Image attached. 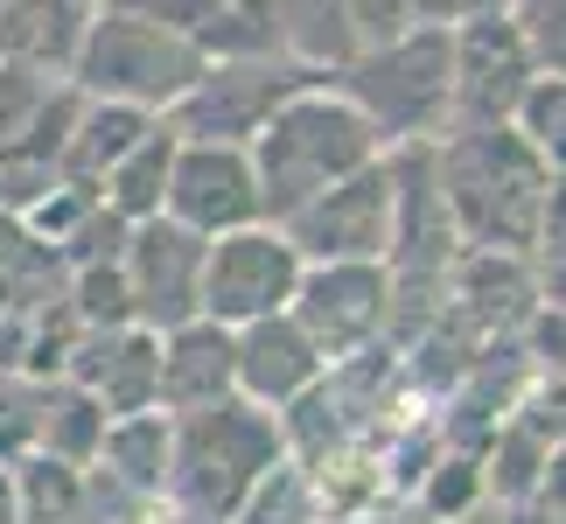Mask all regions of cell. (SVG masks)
Returning a JSON list of instances; mask_svg holds the SVG:
<instances>
[{
	"instance_id": "obj_1",
	"label": "cell",
	"mask_w": 566,
	"mask_h": 524,
	"mask_svg": "<svg viewBox=\"0 0 566 524\" xmlns=\"http://www.w3.org/2000/svg\"><path fill=\"white\" fill-rule=\"evenodd\" d=\"M427 155H433V189L448 203V224L462 238V252L532 259L538 196H546L553 168L511 126H448L441 140H427Z\"/></svg>"
},
{
	"instance_id": "obj_2",
	"label": "cell",
	"mask_w": 566,
	"mask_h": 524,
	"mask_svg": "<svg viewBox=\"0 0 566 524\" xmlns=\"http://www.w3.org/2000/svg\"><path fill=\"white\" fill-rule=\"evenodd\" d=\"M245 155H252V175H259V210H266V224H287L308 196H322L329 182H343V175L385 161L391 147L378 140V126L364 119L336 84H308V92H294L259 126Z\"/></svg>"
},
{
	"instance_id": "obj_3",
	"label": "cell",
	"mask_w": 566,
	"mask_h": 524,
	"mask_svg": "<svg viewBox=\"0 0 566 524\" xmlns=\"http://www.w3.org/2000/svg\"><path fill=\"white\" fill-rule=\"evenodd\" d=\"M280 462H287L280 412L252 406V399L189 412V420H176V448H168V511L182 524H231V511Z\"/></svg>"
},
{
	"instance_id": "obj_4",
	"label": "cell",
	"mask_w": 566,
	"mask_h": 524,
	"mask_svg": "<svg viewBox=\"0 0 566 524\" xmlns=\"http://www.w3.org/2000/svg\"><path fill=\"white\" fill-rule=\"evenodd\" d=\"M336 92L378 126L385 147H427L448 134V29L420 21V29L357 50L336 71Z\"/></svg>"
},
{
	"instance_id": "obj_5",
	"label": "cell",
	"mask_w": 566,
	"mask_h": 524,
	"mask_svg": "<svg viewBox=\"0 0 566 524\" xmlns=\"http://www.w3.org/2000/svg\"><path fill=\"white\" fill-rule=\"evenodd\" d=\"M203 77V50L189 35H168L161 21H140L126 8H98L84 21L71 84L84 98H113V105H140V113H168L189 84Z\"/></svg>"
},
{
	"instance_id": "obj_6",
	"label": "cell",
	"mask_w": 566,
	"mask_h": 524,
	"mask_svg": "<svg viewBox=\"0 0 566 524\" xmlns=\"http://www.w3.org/2000/svg\"><path fill=\"white\" fill-rule=\"evenodd\" d=\"M308 84H329L315 71H301L287 56H245V63H203V77L168 105V134L176 140H217V147H252V134L266 126L280 105Z\"/></svg>"
},
{
	"instance_id": "obj_7",
	"label": "cell",
	"mask_w": 566,
	"mask_h": 524,
	"mask_svg": "<svg viewBox=\"0 0 566 524\" xmlns=\"http://www.w3.org/2000/svg\"><path fill=\"white\" fill-rule=\"evenodd\" d=\"M301 252L287 245L280 224H245L210 238L203 252V322H224V329H245V322L287 315L294 287H301Z\"/></svg>"
},
{
	"instance_id": "obj_8",
	"label": "cell",
	"mask_w": 566,
	"mask_h": 524,
	"mask_svg": "<svg viewBox=\"0 0 566 524\" xmlns=\"http://www.w3.org/2000/svg\"><path fill=\"white\" fill-rule=\"evenodd\" d=\"M280 231L301 252V266H364V259L385 266V252H391V155L329 182L322 196H308Z\"/></svg>"
},
{
	"instance_id": "obj_9",
	"label": "cell",
	"mask_w": 566,
	"mask_h": 524,
	"mask_svg": "<svg viewBox=\"0 0 566 524\" xmlns=\"http://www.w3.org/2000/svg\"><path fill=\"white\" fill-rule=\"evenodd\" d=\"M532 77V50L511 14H475L448 29V126H511Z\"/></svg>"
},
{
	"instance_id": "obj_10",
	"label": "cell",
	"mask_w": 566,
	"mask_h": 524,
	"mask_svg": "<svg viewBox=\"0 0 566 524\" xmlns=\"http://www.w3.org/2000/svg\"><path fill=\"white\" fill-rule=\"evenodd\" d=\"M287 315L308 329V343L329 364L391 349V273L378 259H364V266H308Z\"/></svg>"
},
{
	"instance_id": "obj_11",
	"label": "cell",
	"mask_w": 566,
	"mask_h": 524,
	"mask_svg": "<svg viewBox=\"0 0 566 524\" xmlns=\"http://www.w3.org/2000/svg\"><path fill=\"white\" fill-rule=\"evenodd\" d=\"M203 252L210 238L182 231L176 217H140L119 245V273H126V301H134V329H182L203 315Z\"/></svg>"
},
{
	"instance_id": "obj_12",
	"label": "cell",
	"mask_w": 566,
	"mask_h": 524,
	"mask_svg": "<svg viewBox=\"0 0 566 524\" xmlns=\"http://www.w3.org/2000/svg\"><path fill=\"white\" fill-rule=\"evenodd\" d=\"M161 217H176V224L196 231V238H224V231L266 224L252 155L245 147H217V140H176L168 189H161Z\"/></svg>"
},
{
	"instance_id": "obj_13",
	"label": "cell",
	"mask_w": 566,
	"mask_h": 524,
	"mask_svg": "<svg viewBox=\"0 0 566 524\" xmlns=\"http://www.w3.org/2000/svg\"><path fill=\"white\" fill-rule=\"evenodd\" d=\"M231 349H238V399H252L266 412L301 406L329 378V357L308 343V329H301L294 315H266V322L231 329Z\"/></svg>"
},
{
	"instance_id": "obj_14",
	"label": "cell",
	"mask_w": 566,
	"mask_h": 524,
	"mask_svg": "<svg viewBox=\"0 0 566 524\" xmlns=\"http://www.w3.org/2000/svg\"><path fill=\"white\" fill-rule=\"evenodd\" d=\"M238 399V349L224 322H182V329L161 336V357H155V406L168 420H189V412H210Z\"/></svg>"
},
{
	"instance_id": "obj_15",
	"label": "cell",
	"mask_w": 566,
	"mask_h": 524,
	"mask_svg": "<svg viewBox=\"0 0 566 524\" xmlns=\"http://www.w3.org/2000/svg\"><path fill=\"white\" fill-rule=\"evenodd\" d=\"M147 134H155V113H140V105H113V98H84V92H77V119H71V134H63L56 175H63V182H77V189H98Z\"/></svg>"
},
{
	"instance_id": "obj_16",
	"label": "cell",
	"mask_w": 566,
	"mask_h": 524,
	"mask_svg": "<svg viewBox=\"0 0 566 524\" xmlns=\"http://www.w3.org/2000/svg\"><path fill=\"white\" fill-rule=\"evenodd\" d=\"M92 8L77 0H0V63H35L50 77H71Z\"/></svg>"
},
{
	"instance_id": "obj_17",
	"label": "cell",
	"mask_w": 566,
	"mask_h": 524,
	"mask_svg": "<svg viewBox=\"0 0 566 524\" xmlns=\"http://www.w3.org/2000/svg\"><path fill=\"white\" fill-rule=\"evenodd\" d=\"M168 448H176V420H168V412H126V420H105V441H98L92 469H105L113 483L168 504Z\"/></svg>"
},
{
	"instance_id": "obj_18",
	"label": "cell",
	"mask_w": 566,
	"mask_h": 524,
	"mask_svg": "<svg viewBox=\"0 0 566 524\" xmlns=\"http://www.w3.org/2000/svg\"><path fill=\"white\" fill-rule=\"evenodd\" d=\"M266 8H273V42H280V56L336 84V71L357 56V35H350V21H343L336 0H266Z\"/></svg>"
},
{
	"instance_id": "obj_19",
	"label": "cell",
	"mask_w": 566,
	"mask_h": 524,
	"mask_svg": "<svg viewBox=\"0 0 566 524\" xmlns=\"http://www.w3.org/2000/svg\"><path fill=\"white\" fill-rule=\"evenodd\" d=\"M98 441H105V406L84 385H71V378H42L35 454H56V462H71V469H92L98 462Z\"/></svg>"
},
{
	"instance_id": "obj_20",
	"label": "cell",
	"mask_w": 566,
	"mask_h": 524,
	"mask_svg": "<svg viewBox=\"0 0 566 524\" xmlns=\"http://www.w3.org/2000/svg\"><path fill=\"white\" fill-rule=\"evenodd\" d=\"M168 161H176V134H168V119H155V134H147L134 155H126V161L98 182V203L113 210V217H126V224H140V217H161Z\"/></svg>"
},
{
	"instance_id": "obj_21",
	"label": "cell",
	"mask_w": 566,
	"mask_h": 524,
	"mask_svg": "<svg viewBox=\"0 0 566 524\" xmlns=\"http://www.w3.org/2000/svg\"><path fill=\"white\" fill-rule=\"evenodd\" d=\"M14 504H21V524H84V469L56 462V454H21Z\"/></svg>"
},
{
	"instance_id": "obj_22",
	"label": "cell",
	"mask_w": 566,
	"mask_h": 524,
	"mask_svg": "<svg viewBox=\"0 0 566 524\" xmlns=\"http://www.w3.org/2000/svg\"><path fill=\"white\" fill-rule=\"evenodd\" d=\"M511 134L546 168H566V77H532V92L511 113Z\"/></svg>"
},
{
	"instance_id": "obj_23",
	"label": "cell",
	"mask_w": 566,
	"mask_h": 524,
	"mask_svg": "<svg viewBox=\"0 0 566 524\" xmlns=\"http://www.w3.org/2000/svg\"><path fill=\"white\" fill-rule=\"evenodd\" d=\"M231 524H322V504H315V490H308V475H301L294 454L231 511Z\"/></svg>"
},
{
	"instance_id": "obj_24",
	"label": "cell",
	"mask_w": 566,
	"mask_h": 524,
	"mask_svg": "<svg viewBox=\"0 0 566 524\" xmlns=\"http://www.w3.org/2000/svg\"><path fill=\"white\" fill-rule=\"evenodd\" d=\"M35 433H42V378L0 370V469H14L21 454H35Z\"/></svg>"
},
{
	"instance_id": "obj_25",
	"label": "cell",
	"mask_w": 566,
	"mask_h": 524,
	"mask_svg": "<svg viewBox=\"0 0 566 524\" xmlns=\"http://www.w3.org/2000/svg\"><path fill=\"white\" fill-rule=\"evenodd\" d=\"M504 14L517 21V35H525L532 71L538 77H566V0H511Z\"/></svg>"
},
{
	"instance_id": "obj_26",
	"label": "cell",
	"mask_w": 566,
	"mask_h": 524,
	"mask_svg": "<svg viewBox=\"0 0 566 524\" xmlns=\"http://www.w3.org/2000/svg\"><path fill=\"white\" fill-rule=\"evenodd\" d=\"M56 84H71V77H50V71H35V63H0V147L29 134Z\"/></svg>"
},
{
	"instance_id": "obj_27",
	"label": "cell",
	"mask_w": 566,
	"mask_h": 524,
	"mask_svg": "<svg viewBox=\"0 0 566 524\" xmlns=\"http://www.w3.org/2000/svg\"><path fill=\"white\" fill-rule=\"evenodd\" d=\"M336 8H343V21H350L357 50H378V42L406 35V29H420V14H412V0H336Z\"/></svg>"
},
{
	"instance_id": "obj_28",
	"label": "cell",
	"mask_w": 566,
	"mask_h": 524,
	"mask_svg": "<svg viewBox=\"0 0 566 524\" xmlns=\"http://www.w3.org/2000/svg\"><path fill=\"white\" fill-rule=\"evenodd\" d=\"M517 357H532V370H566V308H538L517 329Z\"/></svg>"
},
{
	"instance_id": "obj_29",
	"label": "cell",
	"mask_w": 566,
	"mask_h": 524,
	"mask_svg": "<svg viewBox=\"0 0 566 524\" xmlns=\"http://www.w3.org/2000/svg\"><path fill=\"white\" fill-rule=\"evenodd\" d=\"M532 266H566V168H553V182H546V196H538Z\"/></svg>"
},
{
	"instance_id": "obj_30",
	"label": "cell",
	"mask_w": 566,
	"mask_h": 524,
	"mask_svg": "<svg viewBox=\"0 0 566 524\" xmlns=\"http://www.w3.org/2000/svg\"><path fill=\"white\" fill-rule=\"evenodd\" d=\"M113 8H126V14H140V21H161L168 35H203L210 29V14H217V0H113Z\"/></svg>"
},
{
	"instance_id": "obj_31",
	"label": "cell",
	"mask_w": 566,
	"mask_h": 524,
	"mask_svg": "<svg viewBox=\"0 0 566 524\" xmlns=\"http://www.w3.org/2000/svg\"><path fill=\"white\" fill-rule=\"evenodd\" d=\"M511 0H412V14L420 21H441V29H454V21H475V14H504Z\"/></svg>"
},
{
	"instance_id": "obj_32",
	"label": "cell",
	"mask_w": 566,
	"mask_h": 524,
	"mask_svg": "<svg viewBox=\"0 0 566 524\" xmlns=\"http://www.w3.org/2000/svg\"><path fill=\"white\" fill-rule=\"evenodd\" d=\"M538 511H546L553 524H566V448L546 454V475H538V496H532Z\"/></svg>"
},
{
	"instance_id": "obj_33",
	"label": "cell",
	"mask_w": 566,
	"mask_h": 524,
	"mask_svg": "<svg viewBox=\"0 0 566 524\" xmlns=\"http://www.w3.org/2000/svg\"><path fill=\"white\" fill-rule=\"evenodd\" d=\"M538 273V301L546 308H566V266H532Z\"/></svg>"
},
{
	"instance_id": "obj_34",
	"label": "cell",
	"mask_w": 566,
	"mask_h": 524,
	"mask_svg": "<svg viewBox=\"0 0 566 524\" xmlns=\"http://www.w3.org/2000/svg\"><path fill=\"white\" fill-rule=\"evenodd\" d=\"M0 524H21V504H14V469H0Z\"/></svg>"
},
{
	"instance_id": "obj_35",
	"label": "cell",
	"mask_w": 566,
	"mask_h": 524,
	"mask_svg": "<svg viewBox=\"0 0 566 524\" xmlns=\"http://www.w3.org/2000/svg\"><path fill=\"white\" fill-rule=\"evenodd\" d=\"M77 8H92V14H98V8H113V0H77Z\"/></svg>"
}]
</instances>
